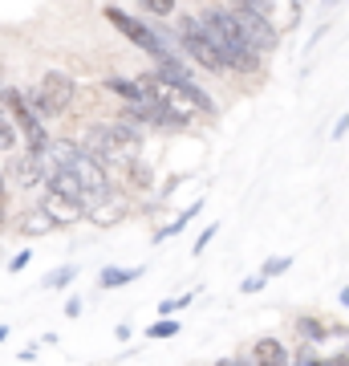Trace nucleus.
Here are the masks:
<instances>
[{"label": "nucleus", "mask_w": 349, "mask_h": 366, "mask_svg": "<svg viewBox=\"0 0 349 366\" xmlns=\"http://www.w3.org/2000/svg\"><path fill=\"white\" fill-rule=\"evenodd\" d=\"M199 25H203V33L211 37V45L220 49L228 69H236V74H256L260 69V49L240 33V25H236V16L228 13V9H207Z\"/></svg>", "instance_id": "f257e3e1"}, {"label": "nucleus", "mask_w": 349, "mask_h": 366, "mask_svg": "<svg viewBox=\"0 0 349 366\" xmlns=\"http://www.w3.org/2000/svg\"><path fill=\"white\" fill-rule=\"evenodd\" d=\"M45 163H49V167L74 171V175L81 179V187L90 192V208L98 204V199H106V192H110V179H106L102 159L93 155V151H86V147H78V143H49Z\"/></svg>", "instance_id": "f03ea898"}, {"label": "nucleus", "mask_w": 349, "mask_h": 366, "mask_svg": "<svg viewBox=\"0 0 349 366\" xmlns=\"http://www.w3.org/2000/svg\"><path fill=\"white\" fill-rule=\"evenodd\" d=\"M138 143H143L138 127L122 118V122H98V127H90L81 147H86V151H93L98 159H134Z\"/></svg>", "instance_id": "7ed1b4c3"}, {"label": "nucleus", "mask_w": 349, "mask_h": 366, "mask_svg": "<svg viewBox=\"0 0 349 366\" xmlns=\"http://www.w3.org/2000/svg\"><path fill=\"white\" fill-rule=\"evenodd\" d=\"M0 106L16 118L21 134L29 139V151H33V155H45V151H49V134H45V122H41V114L33 110V102H25L21 90H0Z\"/></svg>", "instance_id": "20e7f679"}, {"label": "nucleus", "mask_w": 349, "mask_h": 366, "mask_svg": "<svg viewBox=\"0 0 349 366\" xmlns=\"http://www.w3.org/2000/svg\"><path fill=\"white\" fill-rule=\"evenodd\" d=\"M74 94H78V86H74V78H65V74H45L41 78V86L33 94H29V102H33V110H37L41 118H53L61 114V110H69V102H74Z\"/></svg>", "instance_id": "39448f33"}, {"label": "nucleus", "mask_w": 349, "mask_h": 366, "mask_svg": "<svg viewBox=\"0 0 349 366\" xmlns=\"http://www.w3.org/2000/svg\"><path fill=\"white\" fill-rule=\"evenodd\" d=\"M179 45H183V53L187 57H195L203 69H211V74H223V57H220V49L211 45V37L203 33V25L199 21H179Z\"/></svg>", "instance_id": "423d86ee"}, {"label": "nucleus", "mask_w": 349, "mask_h": 366, "mask_svg": "<svg viewBox=\"0 0 349 366\" xmlns=\"http://www.w3.org/2000/svg\"><path fill=\"white\" fill-rule=\"evenodd\" d=\"M106 21H110V25H114L118 33H126V37L134 41V45H138L143 53H151L155 61H158V57H167V45H163V37H158L155 29H146L143 21L126 16L122 9H118V4H106Z\"/></svg>", "instance_id": "0eeeda50"}, {"label": "nucleus", "mask_w": 349, "mask_h": 366, "mask_svg": "<svg viewBox=\"0 0 349 366\" xmlns=\"http://www.w3.org/2000/svg\"><path fill=\"white\" fill-rule=\"evenodd\" d=\"M232 16H236V25H240V33H244L260 53L276 49V29H272V16L268 13H260V9H252V4L240 0V4L232 9Z\"/></svg>", "instance_id": "6e6552de"}, {"label": "nucleus", "mask_w": 349, "mask_h": 366, "mask_svg": "<svg viewBox=\"0 0 349 366\" xmlns=\"http://www.w3.org/2000/svg\"><path fill=\"white\" fill-rule=\"evenodd\" d=\"M41 208L49 212L53 220L57 224H78L81 216H86V204H81V199H69V196H61V192H45V204H41Z\"/></svg>", "instance_id": "1a4fd4ad"}, {"label": "nucleus", "mask_w": 349, "mask_h": 366, "mask_svg": "<svg viewBox=\"0 0 349 366\" xmlns=\"http://www.w3.org/2000/svg\"><path fill=\"white\" fill-rule=\"evenodd\" d=\"M252 358L264 362V366H280V362H288V350L276 338H260L256 346H252Z\"/></svg>", "instance_id": "9d476101"}, {"label": "nucleus", "mask_w": 349, "mask_h": 366, "mask_svg": "<svg viewBox=\"0 0 349 366\" xmlns=\"http://www.w3.org/2000/svg\"><path fill=\"white\" fill-rule=\"evenodd\" d=\"M53 228H57V220H53V216H49V212H45V208H37V212H33V216H25V220H21V232H29V236L53 232Z\"/></svg>", "instance_id": "9b49d317"}, {"label": "nucleus", "mask_w": 349, "mask_h": 366, "mask_svg": "<svg viewBox=\"0 0 349 366\" xmlns=\"http://www.w3.org/2000/svg\"><path fill=\"white\" fill-rule=\"evenodd\" d=\"M134 277H143V269H106L98 285L102 289H122V285H130Z\"/></svg>", "instance_id": "f8f14e48"}, {"label": "nucleus", "mask_w": 349, "mask_h": 366, "mask_svg": "<svg viewBox=\"0 0 349 366\" xmlns=\"http://www.w3.org/2000/svg\"><path fill=\"white\" fill-rule=\"evenodd\" d=\"M106 86H110V90H114V94H122V98H126V102H138V98H146V86H143V81L110 78V81H106Z\"/></svg>", "instance_id": "ddd939ff"}, {"label": "nucleus", "mask_w": 349, "mask_h": 366, "mask_svg": "<svg viewBox=\"0 0 349 366\" xmlns=\"http://www.w3.org/2000/svg\"><path fill=\"white\" fill-rule=\"evenodd\" d=\"M199 212H203V199H195L191 208L183 212V216H179V220H175V224H171V228H163V232H158V240H167V236H175V232H183V224L191 220V216H199Z\"/></svg>", "instance_id": "4468645a"}, {"label": "nucleus", "mask_w": 349, "mask_h": 366, "mask_svg": "<svg viewBox=\"0 0 349 366\" xmlns=\"http://www.w3.org/2000/svg\"><path fill=\"white\" fill-rule=\"evenodd\" d=\"M74 277H78V269H74V264H65V269H53V273L45 277V289H61V285H69Z\"/></svg>", "instance_id": "2eb2a0df"}, {"label": "nucleus", "mask_w": 349, "mask_h": 366, "mask_svg": "<svg viewBox=\"0 0 349 366\" xmlns=\"http://www.w3.org/2000/svg\"><path fill=\"white\" fill-rule=\"evenodd\" d=\"M90 216L98 224H114L118 216H122V208H118V204H102V199H98V212H90Z\"/></svg>", "instance_id": "dca6fc26"}, {"label": "nucleus", "mask_w": 349, "mask_h": 366, "mask_svg": "<svg viewBox=\"0 0 349 366\" xmlns=\"http://www.w3.org/2000/svg\"><path fill=\"white\" fill-rule=\"evenodd\" d=\"M9 147H16V131H13V122H9V114L0 110V151H9Z\"/></svg>", "instance_id": "f3484780"}, {"label": "nucleus", "mask_w": 349, "mask_h": 366, "mask_svg": "<svg viewBox=\"0 0 349 366\" xmlns=\"http://www.w3.org/2000/svg\"><path fill=\"white\" fill-rule=\"evenodd\" d=\"M297 330L305 334V338H313V342H321V338H325V326H321V322H313V317H300Z\"/></svg>", "instance_id": "a211bd4d"}, {"label": "nucleus", "mask_w": 349, "mask_h": 366, "mask_svg": "<svg viewBox=\"0 0 349 366\" xmlns=\"http://www.w3.org/2000/svg\"><path fill=\"white\" fill-rule=\"evenodd\" d=\"M288 269H293V257H272V261L264 264L260 273H264V277H276V273H288Z\"/></svg>", "instance_id": "6ab92c4d"}, {"label": "nucleus", "mask_w": 349, "mask_h": 366, "mask_svg": "<svg viewBox=\"0 0 349 366\" xmlns=\"http://www.w3.org/2000/svg\"><path fill=\"white\" fill-rule=\"evenodd\" d=\"M175 334H179V326H175V322H155V326L146 330V338H175Z\"/></svg>", "instance_id": "aec40b11"}, {"label": "nucleus", "mask_w": 349, "mask_h": 366, "mask_svg": "<svg viewBox=\"0 0 349 366\" xmlns=\"http://www.w3.org/2000/svg\"><path fill=\"white\" fill-rule=\"evenodd\" d=\"M146 4V13L151 16H171L175 13V0H143Z\"/></svg>", "instance_id": "412c9836"}, {"label": "nucleus", "mask_w": 349, "mask_h": 366, "mask_svg": "<svg viewBox=\"0 0 349 366\" xmlns=\"http://www.w3.org/2000/svg\"><path fill=\"white\" fill-rule=\"evenodd\" d=\"M183 305H191V293H183V297H175V301H163L158 314H175V310H183Z\"/></svg>", "instance_id": "4be33fe9"}, {"label": "nucleus", "mask_w": 349, "mask_h": 366, "mask_svg": "<svg viewBox=\"0 0 349 366\" xmlns=\"http://www.w3.org/2000/svg\"><path fill=\"white\" fill-rule=\"evenodd\" d=\"M264 281H268V277H264V273H256V277H248V281H244L240 289H244V293H256V289H264Z\"/></svg>", "instance_id": "5701e85b"}, {"label": "nucleus", "mask_w": 349, "mask_h": 366, "mask_svg": "<svg viewBox=\"0 0 349 366\" xmlns=\"http://www.w3.org/2000/svg\"><path fill=\"white\" fill-rule=\"evenodd\" d=\"M211 236H216V224H211V228H203V236H199V240H195V252H203L207 244H211Z\"/></svg>", "instance_id": "b1692460"}, {"label": "nucleus", "mask_w": 349, "mask_h": 366, "mask_svg": "<svg viewBox=\"0 0 349 366\" xmlns=\"http://www.w3.org/2000/svg\"><path fill=\"white\" fill-rule=\"evenodd\" d=\"M297 362H317V350H313V346H300V350H297Z\"/></svg>", "instance_id": "393cba45"}, {"label": "nucleus", "mask_w": 349, "mask_h": 366, "mask_svg": "<svg viewBox=\"0 0 349 366\" xmlns=\"http://www.w3.org/2000/svg\"><path fill=\"white\" fill-rule=\"evenodd\" d=\"M25 264H29V252H16V257H13V264H9V269H13V273H21Z\"/></svg>", "instance_id": "a878e982"}, {"label": "nucleus", "mask_w": 349, "mask_h": 366, "mask_svg": "<svg viewBox=\"0 0 349 366\" xmlns=\"http://www.w3.org/2000/svg\"><path fill=\"white\" fill-rule=\"evenodd\" d=\"M244 4H252V9H260V13L272 16V0H244Z\"/></svg>", "instance_id": "bb28decb"}, {"label": "nucleus", "mask_w": 349, "mask_h": 366, "mask_svg": "<svg viewBox=\"0 0 349 366\" xmlns=\"http://www.w3.org/2000/svg\"><path fill=\"white\" fill-rule=\"evenodd\" d=\"M345 131H349V114H345V118H337V127H333V139H341Z\"/></svg>", "instance_id": "cd10ccee"}, {"label": "nucleus", "mask_w": 349, "mask_h": 366, "mask_svg": "<svg viewBox=\"0 0 349 366\" xmlns=\"http://www.w3.org/2000/svg\"><path fill=\"white\" fill-rule=\"evenodd\" d=\"M0 204H4V171H0Z\"/></svg>", "instance_id": "c85d7f7f"}, {"label": "nucleus", "mask_w": 349, "mask_h": 366, "mask_svg": "<svg viewBox=\"0 0 349 366\" xmlns=\"http://www.w3.org/2000/svg\"><path fill=\"white\" fill-rule=\"evenodd\" d=\"M341 305H349V289H341Z\"/></svg>", "instance_id": "c756f323"}, {"label": "nucleus", "mask_w": 349, "mask_h": 366, "mask_svg": "<svg viewBox=\"0 0 349 366\" xmlns=\"http://www.w3.org/2000/svg\"><path fill=\"white\" fill-rule=\"evenodd\" d=\"M321 4H325V9H333V4H341V0H321Z\"/></svg>", "instance_id": "7c9ffc66"}, {"label": "nucleus", "mask_w": 349, "mask_h": 366, "mask_svg": "<svg viewBox=\"0 0 349 366\" xmlns=\"http://www.w3.org/2000/svg\"><path fill=\"white\" fill-rule=\"evenodd\" d=\"M4 338H9V326H0V342H4Z\"/></svg>", "instance_id": "2f4dec72"}, {"label": "nucleus", "mask_w": 349, "mask_h": 366, "mask_svg": "<svg viewBox=\"0 0 349 366\" xmlns=\"http://www.w3.org/2000/svg\"><path fill=\"white\" fill-rule=\"evenodd\" d=\"M345 362H349V350H345Z\"/></svg>", "instance_id": "473e14b6"}]
</instances>
